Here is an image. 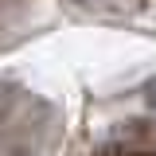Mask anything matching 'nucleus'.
Wrapping results in <instances>:
<instances>
[{"label":"nucleus","instance_id":"obj_1","mask_svg":"<svg viewBox=\"0 0 156 156\" xmlns=\"http://www.w3.org/2000/svg\"><path fill=\"white\" fill-rule=\"evenodd\" d=\"M144 101L156 109V78H148V86H144Z\"/></svg>","mask_w":156,"mask_h":156},{"label":"nucleus","instance_id":"obj_2","mask_svg":"<svg viewBox=\"0 0 156 156\" xmlns=\"http://www.w3.org/2000/svg\"><path fill=\"white\" fill-rule=\"evenodd\" d=\"M8 94H12V90H8V86L0 82V113H4V105H8Z\"/></svg>","mask_w":156,"mask_h":156}]
</instances>
